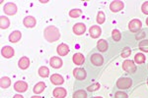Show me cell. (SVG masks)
Returning <instances> with one entry per match:
<instances>
[{"instance_id":"6da1fadb","label":"cell","mask_w":148,"mask_h":98,"mask_svg":"<svg viewBox=\"0 0 148 98\" xmlns=\"http://www.w3.org/2000/svg\"><path fill=\"white\" fill-rule=\"evenodd\" d=\"M44 36L46 38L47 41L54 42L59 39V37H60V32H59V30L56 27H54V26H49L47 28H45Z\"/></svg>"},{"instance_id":"7a4b0ae2","label":"cell","mask_w":148,"mask_h":98,"mask_svg":"<svg viewBox=\"0 0 148 98\" xmlns=\"http://www.w3.org/2000/svg\"><path fill=\"white\" fill-rule=\"evenodd\" d=\"M132 84V80L130 78H121L116 82V87L120 89H127Z\"/></svg>"},{"instance_id":"3957f363","label":"cell","mask_w":148,"mask_h":98,"mask_svg":"<svg viewBox=\"0 0 148 98\" xmlns=\"http://www.w3.org/2000/svg\"><path fill=\"white\" fill-rule=\"evenodd\" d=\"M141 28H142V23H141V21L138 20V19L131 20L130 22L128 23V28H130V30L132 32H138Z\"/></svg>"},{"instance_id":"277c9868","label":"cell","mask_w":148,"mask_h":98,"mask_svg":"<svg viewBox=\"0 0 148 98\" xmlns=\"http://www.w3.org/2000/svg\"><path fill=\"white\" fill-rule=\"evenodd\" d=\"M3 10L7 15L14 16L16 13H17V6H16V4L13 3V2H9V3L5 4Z\"/></svg>"},{"instance_id":"5b68a950","label":"cell","mask_w":148,"mask_h":98,"mask_svg":"<svg viewBox=\"0 0 148 98\" xmlns=\"http://www.w3.org/2000/svg\"><path fill=\"white\" fill-rule=\"evenodd\" d=\"M123 69L130 74H132L136 71V67L134 65V62L131 60H125V62L123 63Z\"/></svg>"},{"instance_id":"8992f818","label":"cell","mask_w":148,"mask_h":98,"mask_svg":"<svg viewBox=\"0 0 148 98\" xmlns=\"http://www.w3.org/2000/svg\"><path fill=\"white\" fill-rule=\"evenodd\" d=\"M73 76L76 80H83L87 76V73L83 68H75L73 70Z\"/></svg>"},{"instance_id":"52a82bcc","label":"cell","mask_w":148,"mask_h":98,"mask_svg":"<svg viewBox=\"0 0 148 98\" xmlns=\"http://www.w3.org/2000/svg\"><path fill=\"white\" fill-rule=\"evenodd\" d=\"M123 7H125V4H123V1H113L110 4V10L114 12V13H116V12L123 10Z\"/></svg>"},{"instance_id":"ba28073f","label":"cell","mask_w":148,"mask_h":98,"mask_svg":"<svg viewBox=\"0 0 148 98\" xmlns=\"http://www.w3.org/2000/svg\"><path fill=\"white\" fill-rule=\"evenodd\" d=\"M90 60H91V63L93 64L94 66H102L103 63H104V58H103V56L101 54L99 53H95L93 54L91 56V58H90Z\"/></svg>"},{"instance_id":"9c48e42d","label":"cell","mask_w":148,"mask_h":98,"mask_svg":"<svg viewBox=\"0 0 148 98\" xmlns=\"http://www.w3.org/2000/svg\"><path fill=\"white\" fill-rule=\"evenodd\" d=\"M1 54L4 58L10 59V58H12V57H14V55H15V51H14V49L12 48L11 46H4L3 48L1 49Z\"/></svg>"},{"instance_id":"30bf717a","label":"cell","mask_w":148,"mask_h":98,"mask_svg":"<svg viewBox=\"0 0 148 98\" xmlns=\"http://www.w3.org/2000/svg\"><path fill=\"white\" fill-rule=\"evenodd\" d=\"M86 32V26L83 23H77L73 26V32L77 35L84 34Z\"/></svg>"},{"instance_id":"8fae6325","label":"cell","mask_w":148,"mask_h":98,"mask_svg":"<svg viewBox=\"0 0 148 98\" xmlns=\"http://www.w3.org/2000/svg\"><path fill=\"white\" fill-rule=\"evenodd\" d=\"M23 24L26 28H33L36 25H37V21H36V19L33 16H27L25 19H24Z\"/></svg>"},{"instance_id":"7c38bea8","label":"cell","mask_w":148,"mask_h":98,"mask_svg":"<svg viewBox=\"0 0 148 98\" xmlns=\"http://www.w3.org/2000/svg\"><path fill=\"white\" fill-rule=\"evenodd\" d=\"M14 89L18 92H25L28 89V84L27 82H23V80H19V82H15L14 84Z\"/></svg>"},{"instance_id":"4fadbf2b","label":"cell","mask_w":148,"mask_h":98,"mask_svg":"<svg viewBox=\"0 0 148 98\" xmlns=\"http://www.w3.org/2000/svg\"><path fill=\"white\" fill-rule=\"evenodd\" d=\"M30 64H31L30 59L26 56L21 57L20 60H19V62H18V66L21 70H26V69H28L29 66H30Z\"/></svg>"},{"instance_id":"5bb4252c","label":"cell","mask_w":148,"mask_h":98,"mask_svg":"<svg viewBox=\"0 0 148 98\" xmlns=\"http://www.w3.org/2000/svg\"><path fill=\"white\" fill-rule=\"evenodd\" d=\"M52 94H53L54 98H65L67 92H66V89H64L62 87H56L53 89Z\"/></svg>"},{"instance_id":"9a60e30c","label":"cell","mask_w":148,"mask_h":98,"mask_svg":"<svg viewBox=\"0 0 148 98\" xmlns=\"http://www.w3.org/2000/svg\"><path fill=\"white\" fill-rule=\"evenodd\" d=\"M63 62L59 57H51L49 60V65L54 69H59L60 67H62Z\"/></svg>"},{"instance_id":"2e32d148","label":"cell","mask_w":148,"mask_h":98,"mask_svg":"<svg viewBox=\"0 0 148 98\" xmlns=\"http://www.w3.org/2000/svg\"><path fill=\"white\" fill-rule=\"evenodd\" d=\"M72 60H73V63L77 66H82L85 62V58L83 56V54L81 53H75L73 55L72 57Z\"/></svg>"},{"instance_id":"e0dca14e","label":"cell","mask_w":148,"mask_h":98,"mask_svg":"<svg viewBox=\"0 0 148 98\" xmlns=\"http://www.w3.org/2000/svg\"><path fill=\"white\" fill-rule=\"evenodd\" d=\"M89 33L92 38H98L101 35L102 30H101V28L98 27V26H92L89 30Z\"/></svg>"},{"instance_id":"ac0fdd59","label":"cell","mask_w":148,"mask_h":98,"mask_svg":"<svg viewBox=\"0 0 148 98\" xmlns=\"http://www.w3.org/2000/svg\"><path fill=\"white\" fill-rule=\"evenodd\" d=\"M21 37H22L21 32H19V30H14V32H12L10 33V35H9V40H10V42H12V43H16V42H18L19 40L21 39Z\"/></svg>"},{"instance_id":"d6986e66","label":"cell","mask_w":148,"mask_h":98,"mask_svg":"<svg viewBox=\"0 0 148 98\" xmlns=\"http://www.w3.org/2000/svg\"><path fill=\"white\" fill-rule=\"evenodd\" d=\"M56 51H57V53H58V55H60V56H66V55L69 53V47H68V45L61 43L57 46Z\"/></svg>"},{"instance_id":"ffe728a7","label":"cell","mask_w":148,"mask_h":98,"mask_svg":"<svg viewBox=\"0 0 148 98\" xmlns=\"http://www.w3.org/2000/svg\"><path fill=\"white\" fill-rule=\"evenodd\" d=\"M51 82L56 85H60L64 82V78L60 75H58V74H53L51 76Z\"/></svg>"},{"instance_id":"44dd1931","label":"cell","mask_w":148,"mask_h":98,"mask_svg":"<svg viewBox=\"0 0 148 98\" xmlns=\"http://www.w3.org/2000/svg\"><path fill=\"white\" fill-rule=\"evenodd\" d=\"M108 42L106 41L105 39H100L99 41L97 42V48L99 51L101 52H106L107 50H108Z\"/></svg>"},{"instance_id":"7402d4cb","label":"cell","mask_w":148,"mask_h":98,"mask_svg":"<svg viewBox=\"0 0 148 98\" xmlns=\"http://www.w3.org/2000/svg\"><path fill=\"white\" fill-rule=\"evenodd\" d=\"M9 26H10V21H9V19L5 16L0 17V28H1L2 30H6V28H9Z\"/></svg>"},{"instance_id":"603a6c76","label":"cell","mask_w":148,"mask_h":98,"mask_svg":"<svg viewBox=\"0 0 148 98\" xmlns=\"http://www.w3.org/2000/svg\"><path fill=\"white\" fill-rule=\"evenodd\" d=\"M45 88H46V83L44 82H40L34 87V90H33V91H34V93H36V94H40V93H42L44 91Z\"/></svg>"},{"instance_id":"cb8c5ba5","label":"cell","mask_w":148,"mask_h":98,"mask_svg":"<svg viewBox=\"0 0 148 98\" xmlns=\"http://www.w3.org/2000/svg\"><path fill=\"white\" fill-rule=\"evenodd\" d=\"M11 84V80L8 76H2L0 80V85L2 88H8Z\"/></svg>"},{"instance_id":"d4e9b609","label":"cell","mask_w":148,"mask_h":98,"mask_svg":"<svg viewBox=\"0 0 148 98\" xmlns=\"http://www.w3.org/2000/svg\"><path fill=\"white\" fill-rule=\"evenodd\" d=\"M145 56H144V54L143 53H137V54H135V56H134V62L136 64H143L145 62Z\"/></svg>"},{"instance_id":"484cf974","label":"cell","mask_w":148,"mask_h":98,"mask_svg":"<svg viewBox=\"0 0 148 98\" xmlns=\"http://www.w3.org/2000/svg\"><path fill=\"white\" fill-rule=\"evenodd\" d=\"M39 75L42 76V78H47L49 75V70L47 67H40V68L39 69Z\"/></svg>"},{"instance_id":"4316f807","label":"cell","mask_w":148,"mask_h":98,"mask_svg":"<svg viewBox=\"0 0 148 98\" xmlns=\"http://www.w3.org/2000/svg\"><path fill=\"white\" fill-rule=\"evenodd\" d=\"M81 14H82V11L80 9H72L69 11V17L71 18H78L81 16Z\"/></svg>"},{"instance_id":"83f0119b","label":"cell","mask_w":148,"mask_h":98,"mask_svg":"<svg viewBox=\"0 0 148 98\" xmlns=\"http://www.w3.org/2000/svg\"><path fill=\"white\" fill-rule=\"evenodd\" d=\"M87 97V93H86L85 90H77V91L74 92L73 94V98H86Z\"/></svg>"},{"instance_id":"f1b7e54d","label":"cell","mask_w":148,"mask_h":98,"mask_svg":"<svg viewBox=\"0 0 148 98\" xmlns=\"http://www.w3.org/2000/svg\"><path fill=\"white\" fill-rule=\"evenodd\" d=\"M112 37H113V39L114 40V41H119V40L121 39V37L120 30H113V32H112Z\"/></svg>"},{"instance_id":"f546056e","label":"cell","mask_w":148,"mask_h":98,"mask_svg":"<svg viewBox=\"0 0 148 98\" xmlns=\"http://www.w3.org/2000/svg\"><path fill=\"white\" fill-rule=\"evenodd\" d=\"M139 49L143 52L148 53V40H143L139 43Z\"/></svg>"},{"instance_id":"4dcf8cb0","label":"cell","mask_w":148,"mask_h":98,"mask_svg":"<svg viewBox=\"0 0 148 98\" xmlns=\"http://www.w3.org/2000/svg\"><path fill=\"white\" fill-rule=\"evenodd\" d=\"M104 22H105V14L104 12L100 11L97 15V23L101 25V24H104Z\"/></svg>"},{"instance_id":"1f68e13d","label":"cell","mask_w":148,"mask_h":98,"mask_svg":"<svg viewBox=\"0 0 148 98\" xmlns=\"http://www.w3.org/2000/svg\"><path fill=\"white\" fill-rule=\"evenodd\" d=\"M100 87H101L100 83L99 82H95L94 84H92V85H90V87H87V90H88V91H90V92H93V91H96V90H98Z\"/></svg>"},{"instance_id":"d6a6232c","label":"cell","mask_w":148,"mask_h":98,"mask_svg":"<svg viewBox=\"0 0 148 98\" xmlns=\"http://www.w3.org/2000/svg\"><path fill=\"white\" fill-rule=\"evenodd\" d=\"M130 54H131L130 48V47H125V48L123 50V52H121V57H123V58H127Z\"/></svg>"},{"instance_id":"836d02e7","label":"cell","mask_w":148,"mask_h":98,"mask_svg":"<svg viewBox=\"0 0 148 98\" xmlns=\"http://www.w3.org/2000/svg\"><path fill=\"white\" fill-rule=\"evenodd\" d=\"M114 98H127V94L123 91H118L114 94Z\"/></svg>"},{"instance_id":"e575fe53","label":"cell","mask_w":148,"mask_h":98,"mask_svg":"<svg viewBox=\"0 0 148 98\" xmlns=\"http://www.w3.org/2000/svg\"><path fill=\"white\" fill-rule=\"evenodd\" d=\"M141 11L143 14L148 15V1H145L141 6Z\"/></svg>"},{"instance_id":"d590c367","label":"cell","mask_w":148,"mask_h":98,"mask_svg":"<svg viewBox=\"0 0 148 98\" xmlns=\"http://www.w3.org/2000/svg\"><path fill=\"white\" fill-rule=\"evenodd\" d=\"M13 98H24L22 95H20V94H16V95H14V97Z\"/></svg>"},{"instance_id":"8d00e7d4","label":"cell","mask_w":148,"mask_h":98,"mask_svg":"<svg viewBox=\"0 0 148 98\" xmlns=\"http://www.w3.org/2000/svg\"><path fill=\"white\" fill-rule=\"evenodd\" d=\"M31 98H42V97H40V96H38V95H35V96H32Z\"/></svg>"},{"instance_id":"74e56055","label":"cell","mask_w":148,"mask_h":98,"mask_svg":"<svg viewBox=\"0 0 148 98\" xmlns=\"http://www.w3.org/2000/svg\"><path fill=\"white\" fill-rule=\"evenodd\" d=\"M91 98H103V97H101V96H96V97H91Z\"/></svg>"},{"instance_id":"f35d334b","label":"cell","mask_w":148,"mask_h":98,"mask_svg":"<svg viewBox=\"0 0 148 98\" xmlns=\"http://www.w3.org/2000/svg\"><path fill=\"white\" fill-rule=\"evenodd\" d=\"M146 25H147V26H148V18H147V19H146Z\"/></svg>"},{"instance_id":"ab89813d","label":"cell","mask_w":148,"mask_h":98,"mask_svg":"<svg viewBox=\"0 0 148 98\" xmlns=\"http://www.w3.org/2000/svg\"><path fill=\"white\" fill-rule=\"evenodd\" d=\"M147 84H148V80H147Z\"/></svg>"}]
</instances>
